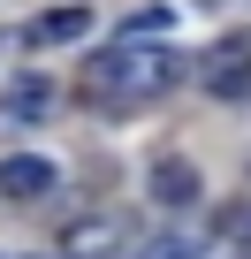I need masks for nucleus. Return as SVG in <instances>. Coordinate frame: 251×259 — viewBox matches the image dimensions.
<instances>
[{"instance_id":"f03ea898","label":"nucleus","mask_w":251,"mask_h":259,"mask_svg":"<svg viewBox=\"0 0 251 259\" xmlns=\"http://www.w3.org/2000/svg\"><path fill=\"white\" fill-rule=\"evenodd\" d=\"M206 92H221V99H243L251 92V38H221L206 54Z\"/></svg>"},{"instance_id":"6e6552de","label":"nucleus","mask_w":251,"mask_h":259,"mask_svg":"<svg viewBox=\"0 0 251 259\" xmlns=\"http://www.w3.org/2000/svg\"><path fill=\"white\" fill-rule=\"evenodd\" d=\"M168 23H175V8H137L130 16V38H160Z\"/></svg>"},{"instance_id":"423d86ee","label":"nucleus","mask_w":251,"mask_h":259,"mask_svg":"<svg viewBox=\"0 0 251 259\" xmlns=\"http://www.w3.org/2000/svg\"><path fill=\"white\" fill-rule=\"evenodd\" d=\"M84 31H91V8H54V16H38L23 38H31V46H69V38H84Z\"/></svg>"},{"instance_id":"f257e3e1","label":"nucleus","mask_w":251,"mask_h":259,"mask_svg":"<svg viewBox=\"0 0 251 259\" xmlns=\"http://www.w3.org/2000/svg\"><path fill=\"white\" fill-rule=\"evenodd\" d=\"M168 76H175V61L168 54H137V38H130V46L84 61V99L91 107H137V99L168 92Z\"/></svg>"},{"instance_id":"0eeeda50","label":"nucleus","mask_w":251,"mask_h":259,"mask_svg":"<svg viewBox=\"0 0 251 259\" xmlns=\"http://www.w3.org/2000/svg\"><path fill=\"white\" fill-rule=\"evenodd\" d=\"M114 236H122V221H114V213H99V221H76V229L61 236V251H76V259H91V251H99V244H114Z\"/></svg>"},{"instance_id":"39448f33","label":"nucleus","mask_w":251,"mask_h":259,"mask_svg":"<svg viewBox=\"0 0 251 259\" xmlns=\"http://www.w3.org/2000/svg\"><path fill=\"white\" fill-rule=\"evenodd\" d=\"M153 198H160V206H190V198H198V168H190L183 153L153 160Z\"/></svg>"},{"instance_id":"9b49d317","label":"nucleus","mask_w":251,"mask_h":259,"mask_svg":"<svg viewBox=\"0 0 251 259\" xmlns=\"http://www.w3.org/2000/svg\"><path fill=\"white\" fill-rule=\"evenodd\" d=\"M206 8H221V0H206Z\"/></svg>"},{"instance_id":"20e7f679","label":"nucleus","mask_w":251,"mask_h":259,"mask_svg":"<svg viewBox=\"0 0 251 259\" xmlns=\"http://www.w3.org/2000/svg\"><path fill=\"white\" fill-rule=\"evenodd\" d=\"M46 107H54V84H46V76H23V84H8V92H0V138H8V130H31Z\"/></svg>"},{"instance_id":"9d476101","label":"nucleus","mask_w":251,"mask_h":259,"mask_svg":"<svg viewBox=\"0 0 251 259\" xmlns=\"http://www.w3.org/2000/svg\"><path fill=\"white\" fill-rule=\"evenodd\" d=\"M236 236H251V213H243V221H236Z\"/></svg>"},{"instance_id":"7ed1b4c3","label":"nucleus","mask_w":251,"mask_h":259,"mask_svg":"<svg viewBox=\"0 0 251 259\" xmlns=\"http://www.w3.org/2000/svg\"><path fill=\"white\" fill-rule=\"evenodd\" d=\"M54 183H61V168L46 153H8L0 160V198H46Z\"/></svg>"},{"instance_id":"1a4fd4ad","label":"nucleus","mask_w":251,"mask_h":259,"mask_svg":"<svg viewBox=\"0 0 251 259\" xmlns=\"http://www.w3.org/2000/svg\"><path fill=\"white\" fill-rule=\"evenodd\" d=\"M137 259H198V244H190V236H160V244H145Z\"/></svg>"}]
</instances>
